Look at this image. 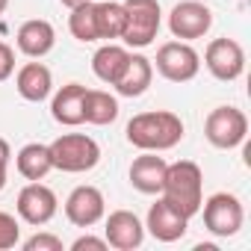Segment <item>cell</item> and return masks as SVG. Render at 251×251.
<instances>
[{"label": "cell", "mask_w": 251, "mask_h": 251, "mask_svg": "<svg viewBox=\"0 0 251 251\" xmlns=\"http://www.w3.org/2000/svg\"><path fill=\"white\" fill-rule=\"evenodd\" d=\"M115 118H118V100L109 92L86 89V98H83V121L103 127V124H112Z\"/></svg>", "instance_id": "21"}, {"label": "cell", "mask_w": 251, "mask_h": 251, "mask_svg": "<svg viewBox=\"0 0 251 251\" xmlns=\"http://www.w3.org/2000/svg\"><path fill=\"white\" fill-rule=\"evenodd\" d=\"M9 157H12V151H9V142H6V139H0V189L6 186V169H9Z\"/></svg>", "instance_id": "28"}, {"label": "cell", "mask_w": 251, "mask_h": 251, "mask_svg": "<svg viewBox=\"0 0 251 251\" xmlns=\"http://www.w3.org/2000/svg\"><path fill=\"white\" fill-rule=\"evenodd\" d=\"M6 6H9V0H0V15L6 12Z\"/></svg>", "instance_id": "30"}, {"label": "cell", "mask_w": 251, "mask_h": 251, "mask_svg": "<svg viewBox=\"0 0 251 251\" xmlns=\"http://www.w3.org/2000/svg\"><path fill=\"white\" fill-rule=\"evenodd\" d=\"M103 213H106V201H103V192L98 186H77L65 198V216L77 227L98 225L103 219Z\"/></svg>", "instance_id": "11"}, {"label": "cell", "mask_w": 251, "mask_h": 251, "mask_svg": "<svg viewBox=\"0 0 251 251\" xmlns=\"http://www.w3.org/2000/svg\"><path fill=\"white\" fill-rule=\"evenodd\" d=\"M103 239H106L112 248H118V251H133V248H139L142 239H145V225H142L139 216L130 213V210H115V213H109V219H106Z\"/></svg>", "instance_id": "12"}, {"label": "cell", "mask_w": 251, "mask_h": 251, "mask_svg": "<svg viewBox=\"0 0 251 251\" xmlns=\"http://www.w3.org/2000/svg\"><path fill=\"white\" fill-rule=\"evenodd\" d=\"M151 80H154V65H151V59L142 56V53H130L127 68H124V74H121L118 83H115V92L124 95V98H139V95L148 92Z\"/></svg>", "instance_id": "16"}, {"label": "cell", "mask_w": 251, "mask_h": 251, "mask_svg": "<svg viewBox=\"0 0 251 251\" xmlns=\"http://www.w3.org/2000/svg\"><path fill=\"white\" fill-rule=\"evenodd\" d=\"M245 133H248V118L236 106H216L204 121V136L210 139V145L222 151L242 145Z\"/></svg>", "instance_id": "5"}, {"label": "cell", "mask_w": 251, "mask_h": 251, "mask_svg": "<svg viewBox=\"0 0 251 251\" xmlns=\"http://www.w3.org/2000/svg\"><path fill=\"white\" fill-rule=\"evenodd\" d=\"M21 239V225L12 213H3L0 210V251H6V248H15Z\"/></svg>", "instance_id": "24"}, {"label": "cell", "mask_w": 251, "mask_h": 251, "mask_svg": "<svg viewBox=\"0 0 251 251\" xmlns=\"http://www.w3.org/2000/svg\"><path fill=\"white\" fill-rule=\"evenodd\" d=\"M157 71L172 83H186L201 71V56L186 42H166L157 50Z\"/></svg>", "instance_id": "7"}, {"label": "cell", "mask_w": 251, "mask_h": 251, "mask_svg": "<svg viewBox=\"0 0 251 251\" xmlns=\"http://www.w3.org/2000/svg\"><path fill=\"white\" fill-rule=\"evenodd\" d=\"M204 65L216 80L230 83L245 71V50L233 39H213L204 50Z\"/></svg>", "instance_id": "9"}, {"label": "cell", "mask_w": 251, "mask_h": 251, "mask_svg": "<svg viewBox=\"0 0 251 251\" xmlns=\"http://www.w3.org/2000/svg\"><path fill=\"white\" fill-rule=\"evenodd\" d=\"M12 71H15V50L6 42H0V83L9 80Z\"/></svg>", "instance_id": "26"}, {"label": "cell", "mask_w": 251, "mask_h": 251, "mask_svg": "<svg viewBox=\"0 0 251 251\" xmlns=\"http://www.w3.org/2000/svg\"><path fill=\"white\" fill-rule=\"evenodd\" d=\"M83 248H92V251H106L109 242L106 239H98V236H80L71 242V251H83Z\"/></svg>", "instance_id": "27"}, {"label": "cell", "mask_w": 251, "mask_h": 251, "mask_svg": "<svg viewBox=\"0 0 251 251\" xmlns=\"http://www.w3.org/2000/svg\"><path fill=\"white\" fill-rule=\"evenodd\" d=\"M127 59H130V50L127 48H121V45H103L92 56V71H95L98 80L115 86L118 77L124 74V68H127Z\"/></svg>", "instance_id": "19"}, {"label": "cell", "mask_w": 251, "mask_h": 251, "mask_svg": "<svg viewBox=\"0 0 251 251\" xmlns=\"http://www.w3.org/2000/svg\"><path fill=\"white\" fill-rule=\"evenodd\" d=\"M15 86H18V95L24 100H33V103H42L50 89H53V77H50V68L42 65V62H27L18 77H15Z\"/></svg>", "instance_id": "18"}, {"label": "cell", "mask_w": 251, "mask_h": 251, "mask_svg": "<svg viewBox=\"0 0 251 251\" xmlns=\"http://www.w3.org/2000/svg\"><path fill=\"white\" fill-rule=\"evenodd\" d=\"M201 204H204V225L213 236H233L245 222L242 201L230 192H216Z\"/></svg>", "instance_id": "6"}, {"label": "cell", "mask_w": 251, "mask_h": 251, "mask_svg": "<svg viewBox=\"0 0 251 251\" xmlns=\"http://www.w3.org/2000/svg\"><path fill=\"white\" fill-rule=\"evenodd\" d=\"M83 98H86V86H80V83L62 86L53 95L50 115L59 124H65V127H77V124H83Z\"/></svg>", "instance_id": "17"}, {"label": "cell", "mask_w": 251, "mask_h": 251, "mask_svg": "<svg viewBox=\"0 0 251 251\" xmlns=\"http://www.w3.org/2000/svg\"><path fill=\"white\" fill-rule=\"evenodd\" d=\"M163 198L186 219H192L195 213H201V201H204V175L201 166L192 160H177L166 166V177H163Z\"/></svg>", "instance_id": "2"}, {"label": "cell", "mask_w": 251, "mask_h": 251, "mask_svg": "<svg viewBox=\"0 0 251 251\" xmlns=\"http://www.w3.org/2000/svg\"><path fill=\"white\" fill-rule=\"evenodd\" d=\"M15 42H18V50H21V53L33 56V59H42L45 53L53 50V45H56V30L50 27V21L33 18V21H24V24L18 27Z\"/></svg>", "instance_id": "14"}, {"label": "cell", "mask_w": 251, "mask_h": 251, "mask_svg": "<svg viewBox=\"0 0 251 251\" xmlns=\"http://www.w3.org/2000/svg\"><path fill=\"white\" fill-rule=\"evenodd\" d=\"M124 27H127V12H124V3H95V30L98 39H121Z\"/></svg>", "instance_id": "22"}, {"label": "cell", "mask_w": 251, "mask_h": 251, "mask_svg": "<svg viewBox=\"0 0 251 251\" xmlns=\"http://www.w3.org/2000/svg\"><path fill=\"white\" fill-rule=\"evenodd\" d=\"M68 30L77 42H98V30H95V0L80 3L71 9L68 15Z\"/></svg>", "instance_id": "23"}, {"label": "cell", "mask_w": 251, "mask_h": 251, "mask_svg": "<svg viewBox=\"0 0 251 251\" xmlns=\"http://www.w3.org/2000/svg\"><path fill=\"white\" fill-rule=\"evenodd\" d=\"M166 160L157 157V151H145L142 157L133 160L130 166V183L133 189L145 192V195H157L163 189V177H166Z\"/></svg>", "instance_id": "15"}, {"label": "cell", "mask_w": 251, "mask_h": 251, "mask_svg": "<svg viewBox=\"0 0 251 251\" xmlns=\"http://www.w3.org/2000/svg\"><path fill=\"white\" fill-rule=\"evenodd\" d=\"M186 225H189V219L180 216L166 198H160L157 204H151V210H148V225H145V227H148L151 236L160 239V242H177V239H183Z\"/></svg>", "instance_id": "13"}, {"label": "cell", "mask_w": 251, "mask_h": 251, "mask_svg": "<svg viewBox=\"0 0 251 251\" xmlns=\"http://www.w3.org/2000/svg\"><path fill=\"white\" fill-rule=\"evenodd\" d=\"M210 27H213V12H210V6L201 3V0H183V3H177L172 9V15H169L172 36L183 39V42L207 36Z\"/></svg>", "instance_id": "8"}, {"label": "cell", "mask_w": 251, "mask_h": 251, "mask_svg": "<svg viewBox=\"0 0 251 251\" xmlns=\"http://www.w3.org/2000/svg\"><path fill=\"white\" fill-rule=\"evenodd\" d=\"M62 6H68V9H74V6H80V3H89V0H59Z\"/></svg>", "instance_id": "29"}, {"label": "cell", "mask_w": 251, "mask_h": 251, "mask_svg": "<svg viewBox=\"0 0 251 251\" xmlns=\"http://www.w3.org/2000/svg\"><path fill=\"white\" fill-rule=\"evenodd\" d=\"M183 139V121L169 109L139 112L127 121V142L139 151H169Z\"/></svg>", "instance_id": "1"}, {"label": "cell", "mask_w": 251, "mask_h": 251, "mask_svg": "<svg viewBox=\"0 0 251 251\" xmlns=\"http://www.w3.org/2000/svg\"><path fill=\"white\" fill-rule=\"evenodd\" d=\"M15 166H18V175L27 177V180H42L50 169H53V160H50V148L48 145H39V142H30L18 151L15 157Z\"/></svg>", "instance_id": "20"}, {"label": "cell", "mask_w": 251, "mask_h": 251, "mask_svg": "<svg viewBox=\"0 0 251 251\" xmlns=\"http://www.w3.org/2000/svg\"><path fill=\"white\" fill-rule=\"evenodd\" d=\"M48 148H50L53 169L68 172V175L92 172L100 163V145L86 133H65V136L53 139Z\"/></svg>", "instance_id": "3"}, {"label": "cell", "mask_w": 251, "mask_h": 251, "mask_svg": "<svg viewBox=\"0 0 251 251\" xmlns=\"http://www.w3.org/2000/svg\"><path fill=\"white\" fill-rule=\"evenodd\" d=\"M56 195L50 186L39 183V180H30L21 192H18V216L27 222V225H48L53 216H56Z\"/></svg>", "instance_id": "10"}, {"label": "cell", "mask_w": 251, "mask_h": 251, "mask_svg": "<svg viewBox=\"0 0 251 251\" xmlns=\"http://www.w3.org/2000/svg\"><path fill=\"white\" fill-rule=\"evenodd\" d=\"M127 27L121 39L130 48H148L160 33V3L157 0H124Z\"/></svg>", "instance_id": "4"}, {"label": "cell", "mask_w": 251, "mask_h": 251, "mask_svg": "<svg viewBox=\"0 0 251 251\" xmlns=\"http://www.w3.org/2000/svg\"><path fill=\"white\" fill-rule=\"evenodd\" d=\"M27 251H62V239L53 233H36L24 242Z\"/></svg>", "instance_id": "25"}]
</instances>
